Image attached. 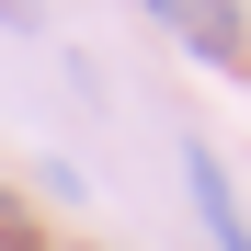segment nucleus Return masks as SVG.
<instances>
[{
	"mask_svg": "<svg viewBox=\"0 0 251 251\" xmlns=\"http://www.w3.org/2000/svg\"><path fill=\"white\" fill-rule=\"evenodd\" d=\"M160 23L183 34V46L205 57V69H228V57H251V34H240V0H149Z\"/></svg>",
	"mask_w": 251,
	"mask_h": 251,
	"instance_id": "obj_1",
	"label": "nucleus"
},
{
	"mask_svg": "<svg viewBox=\"0 0 251 251\" xmlns=\"http://www.w3.org/2000/svg\"><path fill=\"white\" fill-rule=\"evenodd\" d=\"M183 183H194V205H205V240H217V251H251V217H240V194H228V172H217V149H183Z\"/></svg>",
	"mask_w": 251,
	"mask_h": 251,
	"instance_id": "obj_2",
	"label": "nucleus"
},
{
	"mask_svg": "<svg viewBox=\"0 0 251 251\" xmlns=\"http://www.w3.org/2000/svg\"><path fill=\"white\" fill-rule=\"evenodd\" d=\"M0 251H46V240H34V217H23L12 194H0Z\"/></svg>",
	"mask_w": 251,
	"mask_h": 251,
	"instance_id": "obj_3",
	"label": "nucleus"
},
{
	"mask_svg": "<svg viewBox=\"0 0 251 251\" xmlns=\"http://www.w3.org/2000/svg\"><path fill=\"white\" fill-rule=\"evenodd\" d=\"M0 23H46V0H0Z\"/></svg>",
	"mask_w": 251,
	"mask_h": 251,
	"instance_id": "obj_4",
	"label": "nucleus"
}]
</instances>
